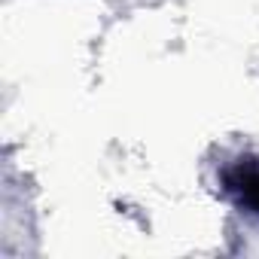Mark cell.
<instances>
[{
  "label": "cell",
  "mask_w": 259,
  "mask_h": 259,
  "mask_svg": "<svg viewBox=\"0 0 259 259\" xmlns=\"http://www.w3.org/2000/svg\"><path fill=\"white\" fill-rule=\"evenodd\" d=\"M226 195L247 213L259 217V156H241L220 174Z\"/></svg>",
  "instance_id": "obj_1"
}]
</instances>
